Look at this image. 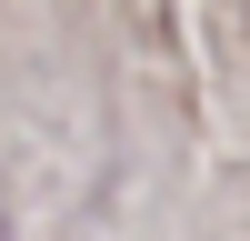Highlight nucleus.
Here are the masks:
<instances>
[{
  "mask_svg": "<svg viewBox=\"0 0 250 241\" xmlns=\"http://www.w3.org/2000/svg\"><path fill=\"white\" fill-rule=\"evenodd\" d=\"M0 241H10V231H0Z\"/></svg>",
  "mask_w": 250,
  "mask_h": 241,
  "instance_id": "f257e3e1",
  "label": "nucleus"
}]
</instances>
